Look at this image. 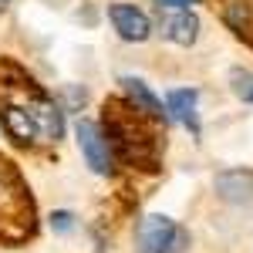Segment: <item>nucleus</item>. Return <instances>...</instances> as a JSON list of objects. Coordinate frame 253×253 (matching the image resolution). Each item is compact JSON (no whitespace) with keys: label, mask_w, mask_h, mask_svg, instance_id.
<instances>
[{"label":"nucleus","mask_w":253,"mask_h":253,"mask_svg":"<svg viewBox=\"0 0 253 253\" xmlns=\"http://www.w3.org/2000/svg\"><path fill=\"white\" fill-rule=\"evenodd\" d=\"M175 240H179V226L169 216H159V213L142 216L138 233H135L138 253H172Z\"/></svg>","instance_id":"nucleus-1"},{"label":"nucleus","mask_w":253,"mask_h":253,"mask_svg":"<svg viewBox=\"0 0 253 253\" xmlns=\"http://www.w3.org/2000/svg\"><path fill=\"white\" fill-rule=\"evenodd\" d=\"M27 112L38 125V138L41 142H61L64 138V108H61L54 98L34 91V98L27 101Z\"/></svg>","instance_id":"nucleus-2"},{"label":"nucleus","mask_w":253,"mask_h":253,"mask_svg":"<svg viewBox=\"0 0 253 253\" xmlns=\"http://www.w3.org/2000/svg\"><path fill=\"white\" fill-rule=\"evenodd\" d=\"M75 132H78L81 156H84V162L91 166V172L108 175V172H112V149H108V142H105V135H101V128H98L95 122L81 118Z\"/></svg>","instance_id":"nucleus-3"},{"label":"nucleus","mask_w":253,"mask_h":253,"mask_svg":"<svg viewBox=\"0 0 253 253\" xmlns=\"http://www.w3.org/2000/svg\"><path fill=\"white\" fill-rule=\"evenodd\" d=\"M108 20L115 24L118 38L125 41H135V44H142V41L152 34V20H149V14L145 10H138L135 3H108Z\"/></svg>","instance_id":"nucleus-4"},{"label":"nucleus","mask_w":253,"mask_h":253,"mask_svg":"<svg viewBox=\"0 0 253 253\" xmlns=\"http://www.w3.org/2000/svg\"><path fill=\"white\" fill-rule=\"evenodd\" d=\"M159 34L179 47H189L199 38V17L193 10H166L159 14Z\"/></svg>","instance_id":"nucleus-5"},{"label":"nucleus","mask_w":253,"mask_h":253,"mask_svg":"<svg viewBox=\"0 0 253 253\" xmlns=\"http://www.w3.org/2000/svg\"><path fill=\"white\" fill-rule=\"evenodd\" d=\"M213 186L223 203H233V206L253 203V172L250 169H223L216 175Z\"/></svg>","instance_id":"nucleus-6"},{"label":"nucleus","mask_w":253,"mask_h":253,"mask_svg":"<svg viewBox=\"0 0 253 253\" xmlns=\"http://www.w3.org/2000/svg\"><path fill=\"white\" fill-rule=\"evenodd\" d=\"M0 125L7 128V135L17 138V142H34L38 138V125H34V118L27 112V105H17V101H10V105H3L0 108Z\"/></svg>","instance_id":"nucleus-7"},{"label":"nucleus","mask_w":253,"mask_h":253,"mask_svg":"<svg viewBox=\"0 0 253 253\" xmlns=\"http://www.w3.org/2000/svg\"><path fill=\"white\" fill-rule=\"evenodd\" d=\"M122 88H125V95H128V105L135 108V112H142V115H149V118H156V122H166V112H162V101H159L152 91H149V84L145 81H138V78H125L118 81Z\"/></svg>","instance_id":"nucleus-8"},{"label":"nucleus","mask_w":253,"mask_h":253,"mask_svg":"<svg viewBox=\"0 0 253 253\" xmlns=\"http://www.w3.org/2000/svg\"><path fill=\"white\" fill-rule=\"evenodd\" d=\"M196 88H175L166 95V118L169 122H186L193 132H199V122H196Z\"/></svg>","instance_id":"nucleus-9"},{"label":"nucleus","mask_w":253,"mask_h":253,"mask_svg":"<svg viewBox=\"0 0 253 253\" xmlns=\"http://www.w3.org/2000/svg\"><path fill=\"white\" fill-rule=\"evenodd\" d=\"M223 20H226L230 31L243 34V31L250 27V3H247V0H226V3H223Z\"/></svg>","instance_id":"nucleus-10"},{"label":"nucleus","mask_w":253,"mask_h":253,"mask_svg":"<svg viewBox=\"0 0 253 253\" xmlns=\"http://www.w3.org/2000/svg\"><path fill=\"white\" fill-rule=\"evenodd\" d=\"M230 81H233V91H236V95L253 105V75H250V71H240V68H236L233 75H230Z\"/></svg>","instance_id":"nucleus-11"},{"label":"nucleus","mask_w":253,"mask_h":253,"mask_svg":"<svg viewBox=\"0 0 253 253\" xmlns=\"http://www.w3.org/2000/svg\"><path fill=\"white\" fill-rule=\"evenodd\" d=\"M51 226H54V230H58V233H68V230H71V226H75V216L68 213V210H58V213L51 216Z\"/></svg>","instance_id":"nucleus-12"},{"label":"nucleus","mask_w":253,"mask_h":253,"mask_svg":"<svg viewBox=\"0 0 253 253\" xmlns=\"http://www.w3.org/2000/svg\"><path fill=\"white\" fill-rule=\"evenodd\" d=\"M189 3H199V0H159V10H189Z\"/></svg>","instance_id":"nucleus-13"},{"label":"nucleus","mask_w":253,"mask_h":253,"mask_svg":"<svg viewBox=\"0 0 253 253\" xmlns=\"http://www.w3.org/2000/svg\"><path fill=\"white\" fill-rule=\"evenodd\" d=\"M7 3H10V0H0V10H3V7H7Z\"/></svg>","instance_id":"nucleus-14"}]
</instances>
